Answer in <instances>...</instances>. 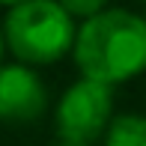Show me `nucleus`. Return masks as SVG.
Segmentation results:
<instances>
[{
  "instance_id": "nucleus-6",
  "label": "nucleus",
  "mask_w": 146,
  "mask_h": 146,
  "mask_svg": "<svg viewBox=\"0 0 146 146\" xmlns=\"http://www.w3.org/2000/svg\"><path fill=\"white\" fill-rule=\"evenodd\" d=\"M57 3L63 6L72 18H84V21H90L98 12L108 9V0H57Z\"/></svg>"
},
{
  "instance_id": "nucleus-5",
  "label": "nucleus",
  "mask_w": 146,
  "mask_h": 146,
  "mask_svg": "<svg viewBox=\"0 0 146 146\" xmlns=\"http://www.w3.org/2000/svg\"><path fill=\"white\" fill-rule=\"evenodd\" d=\"M104 146H146V116L119 113L104 131Z\"/></svg>"
},
{
  "instance_id": "nucleus-8",
  "label": "nucleus",
  "mask_w": 146,
  "mask_h": 146,
  "mask_svg": "<svg viewBox=\"0 0 146 146\" xmlns=\"http://www.w3.org/2000/svg\"><path fill=\"white\" fill-rule=\"evenodd\" d=\"M3 51H6V45H3V30H0V60H3Z\"/></svg>"
},
{
  "instance_id": "nucleus-9",
  "label": "nucleus",
  "mask_w": 146,
  "mask_h": 146,
  "mask_svg": "<svg viewBox=\"0 0 146 146\" xmlns=\"http://www.w3.org/2000/svg\"><path fill=\"white\" fill-rule=\"evenodd\" d=\"M54 146H90V143H54Z\"/></svg>"
},
{
  "instance_id": "nucleus-7",
  "label": "nucleus",
  "mask_w": 146,
  "mask_h": 146,
  "mask_svg": "<svg viewBox=\"0 0 146 146\" xmlns=\"http://www.w3.org/2000/svg\"><path fill=\"white\" fill-rule=\"evenodd\" d=\"M21 3H27V0H0V6H9V9L12 6H21Z\"/></svg>"
},
{
  "instance_id": "nucleus-1",
  "label": "nucleus",
  "mask_w": 146,
  "mask_h": 146,
  "mask_svg": "<svg viewBox=\"0 0 146 146\" xmlns=\"http://www.w3.org/2000/svg\"><path fill=\"white\" fill-rule=\"evenodd\" d=\"M75 63L87 81L113 84L146 72V18L128 9H104L75 33Z\"/></svg>"
},
{
  "instance_id": "nucleus-2",
  "label": "nucleus",
  "mask_w": 146,
  "mask_h": 146,
  "mask_svg": "<svg viewBox=\"0 0 146 146\" xmlns=\"http://www.w3.org/2000/svg\"><path fill=\"white\" fill-rule=\"evenodd\" d=\"M3 45L21 66L57 63L75 48V18L57 0H27L12 6L3 18Z\"/></svg>"
},
{
  "instance_id": "nucleus-3",
  "label": "nucleus",
  "mask_w": 146,
  "mask_h": 146,
  "mask_svg": "<svg viewBox=\"0 0 146 146\" xmlns=\"http://www.w3.org/2000/svg\"><path fill=\"white\" fill-rule=\"evenodd\" d=\"M113 119V87L81 78L63 92L57 104V134L60 143H90L104 137Z\"/></svg>"
},
{
  "instance_id": "nucleus-10",
  "label": "nucleus",
  "mask_w": 146,
  "mask_h": 146,
  "mask_svg": "<svg viewBox=\"0 0 146 146\" xmlns=\"http://www.w3.org/2000/svg\"><path fill=\"white\" fill-rule=\"evenodd\" d=\"M143 3H146V0H143Z\"/></svg>"
},
{
  "instance_id": "nucleus-4",
  "label": "nucleus",
  "mask_w": 146,
  "mask_h": 146,
  "mask_svg": "<svg viewBox=\"0 0 146 146\" xmlns=\"http://www.w3.org/2000/svg\"><path fill=\"white\" fill-rule=\"evenodd\" d=\"M48 108V90L30 66H0V122H36Z\"/></svg>"
}]
</instances>
